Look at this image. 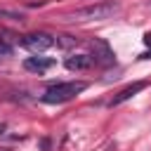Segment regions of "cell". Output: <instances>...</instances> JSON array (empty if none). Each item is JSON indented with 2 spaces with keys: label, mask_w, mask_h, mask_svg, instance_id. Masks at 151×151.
Instances as JSON below:
<instances>
[{
  "label": "cell",
  "mask_w": 151,
  "mask_h": 151,
  "mask_svg": "<svg viewBox=\"0 0 151 151\" xmlns=\"http://www.w3.org/2000/svg\"><path fill=\"white\" fill-rule=\"evenodd\" d=\"M120 9L118 0H104V2H94V5H85L80 9H73L66 14L68 21H104L109 17H113Z\"/></svg>",
  "instance_id": "6da1fadb"
},
{
  "label": "cell",
  "mask_w": 151,
  "mask_h": 151,
  "mask_svg": "<svg viewBox=\"0 0 151 151\" xmlns=\"http://www.w3.org/2000/svg\"><path fill=\"white\" fill-rule=\"evenodd\" d=\"M85 87H87V83H83V80H73V83H54V85H50L47 92L42 94V101H45V104H64V101L73 99L76 94H80Z\"/></svg>",
  "instance_id": "7a4b0ae2"
},
{
  "label": "cell",
  "mask_w": 151,
  "mask_h": 151,
  "mask_svg": "<svg viewBox=\"0 0 151 151\" xmlns=\"http://www.w3.org/2000/svg\"><path fill=\"white\" fill-rule=\"evenodd\" d=\"M90 50H92L90 57H92V61L97 66H111V64H116V52L109 47L106 40H101V38L90 40Z\"/></svg>",
  "instance_id": "3957f363"
},
{
  "label": "cell",
  "mask_w": 151,
  "mask_h": 151,
  "mask_svg": "<svg viewBox=\"0 0 151 151\" xmlns=\"http://www.w3.org/2000/svg\"><path fill=\"white\" fill-rule=\"evenodd\" d=\"M21 45H24L26 50H31V52H45V50H50V47L54 45V35H50V33H45V31L28 33V35L21 38Z\"/></svg>",
  "instance_id": "277c9868"
},
{
  "label": "cell",
  "mask_w": 151,
  "mask_h": 151,
  "mask_svg": "<svg viewBox=\"0 0 151 151\" xmlns=\"http://www.w3.org/2000/svg\"><path fill=\"white\" fill-rule=\"evenodd\" d=\"M52 66H54V59H50V57H26L24 59V68L31 73H38V76L50 71Z\"/></svg>",
  "instance_id": "5b68a950"
},
{
  "label": "cell",
  "mask_w": 151,
  "mask_h": 151,
  "mask_svg": "<svg viewBox=\"0 0 151 151\" xmlns=\"http://www.w3.org/2000/svg\"><path fill=\"white\" fill-rule=\"evenodd\" d=\"M146 87V83L144 80H137V83H132V85H127V87H123L113 99H111V106H118V104H123V101H127L130 97H134L137 92H142Z\"/></svg>",
  "instance_id": "8992f818"
},
{
  "label": "cell",
  "mask_w": 151,
  "mask_h": 151,
  "mask_svg": "<svg viewBox=\"0 0 151 151\" xmlns=\"http://www.w3.org/2000/svg\"><path fill=\"white\" fill-rule=\"evenodd\" d=\"M66 68L68 71H87L94 61H92V57L90 54H71V57H66Z\"/></svg>",
  "instance_id": "52a82bcc"
},
{
  "label": "cell",
  "mask_w": 151,
  "mask_h": 151,
  "mask_svg": "<svg viewBox=\"0 0 151 151\" xmlns=\"http://www.w3.org/2000/svg\"><path fill=\"white\" fill-rule=\"evenodd\" d=\"M78 42H80L78 38L66 35V33H64V35H54V45H57V47H61V50H71V47H76Z\"/></svg>",
  "instance_id": "ba28073f"
},
{
  "label": "cell",
  "mask_w": 151,
  "mask_h": 151,
  "mask_svg": "<svg viewBox=\"0 0 151 151\" xmlns=\"http://www.w3.org/2000/svg\"><path fill=\"white\" fill-rule=\"evenodd\" d=\"M14 40H17V35H14V33H9V31L0 28V42H2V45H12Z\"/></svg>",
  "instance_id": "9c48e42d"
},
{
  "label": "cell",
  "mask_w": 151,
  "mask_h": 151,
  "mask_svg": "<svg viewBox=\"0 0 151 151\" xmlns=\"http://www.w3.org/2000/svg\"><path fill=\"white\" fill-rule=\"evenodd\" d=\"M0 17H5V19H14V21H21V19H24L19 12H12V9H0Z\"/></svg>",
  "instance_id": "30bf717a"
},
{
  "label": "cell",
  "mask_w": 151,
  "mask_h": 151,
  "mask_svg": "<svg viewBox=\"0 0 151 151\" xmlns=\"http://www.w3.org/2000/svg\"><path fill=\"white\" fill-rule=\"evenodd\" d=\"M144 42H146V45H151V31H149V33H144Z\"/></svg>",
  "instance_id": "8fae6325"
},
{
  "label": "cell",
  "mask_w": 151,
  "mask_h": 151,
  "mask_svg": "<svg viewBox=\"0 0 151 151\" xmlns=\"http://www.w3.org/2000/svg\"><path fill=\"white\" fill-rule=\"evenodd\" d=\"M142 59H151V50H149V52H144V54H142Z\"/></svg>",
  "instance_id": "7c38bea8"
}]
</instances>
